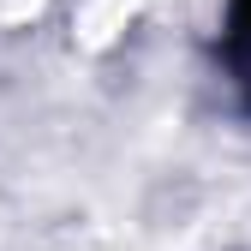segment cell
I'll list each match as a JSON object with an SVG mask.
<instances>
[{
  "mask_svg": "<svg viewBox=\"0 0 251 251\" xmlns=\"http://www.w3.org/2000/svg\"><path fill=\"white\" fill-rule=\"evenodd\" d=\"M222 66L233 72V84L245 90V102H251V0H227V18H222Z\"/></svg>",
  "mask_w": 251,
  "mask_h": 251,
  "instance_id": "cell-1",
  "label": "cell"
}]
</instances>
